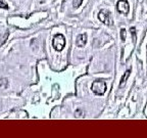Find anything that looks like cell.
<instances>
[{
	"instance_id": "1",
	"label": "cell",
	"mask_w": 147,
	"mask_h": 138,
	"mask_svg": "<svg viewBox=\"0 0 147 138\" xmlns=\"http://www.w3.org/2000/svg\"><path fill=\"white\" fill-rule=\"evenodd\" d=\"M91 90L97 95H103L106 91V83L102 80H96L92 83Z\"/></svg>"
},
{
	"instance_id": "2",
	"label": "cell",
	"mask_w": 147,
	"mask_h": 138,
	"mask_svg": "<svg viewBox=\"0 0 147 138\" xmlns=\"http://www.w3.org/2000/svg\"><path fill=\"white\" fill-rule=\"evenodd\" d=\"M64 45H65V38L62 36L61 34L55 35L54 38L52 40V46L55 50L61 51L63 49Z\"/></svg>"
},
{
	"instance_id": "3",
	"label": "cell",
	"mask_w": 147,
	"mask_h": 138,
	"mask_svg": "<svg viewBox=\"0 0 147 138\" xmlns=\"http://www.w3.org/2000/svg\"><path fill=\"white\" fill-rule=\"evenodd\" d=\"M98 18L100 20V22H102V23L107 26H113V24L110 12L108 10H100L98 14Z\"/></svg>"
},
{
	"instance_id": "4",
	"label": "cell",
	"mask_w": 147,
	"mask_h": 138,
	"mask_svg": "<svg viewBox=\"0 0 147 138\" xmlns=\"http://www.w3.org/2000/svg\"><path fill=\"white\" fill-rule=\"evenodd\" d=\"M117 9L119 14H128L129 10H130V5L127 2L126 0H119L117 4Z\"/></svg>"
},
{
	"instance_id": "5",
	"label": "cell",
	"mask_w": 147,
	"mask_h": 138,
	"mask_svg": "<svg viewBox=\"0 0 147 138\" xmlns=\"http://www.w3.org/2000/svg\"><path fill=\"white\" fill-rule=\"evenodd\" d=\"M87 43V35L86 34H81L77 37L76 44L78 47H84Z\"/></svg>"
},
{
	"instance_id": "6",
	"label": "cell",
	"mask_w": 147,
	"mask_h": 138,
	"mask_svg": "<svg viewBox=\"0 0 147 138\" xmlns=\"http://www.w3.org/2000/svg\"><path fill=\"white\" fill-rule=\"evenodd\" d=\"M130 74H131V71H130V70H128V71H127L126 73H125L124 77H123L122 80H121V84H119V87H123V86L125 85V83H126L127 79H128L129 76H130Z\"/></svg>"
},
{
	"instance_id": "7",
	"label": "cell",
	"mask_w": 147,
	"mask_h": 138,
	"mask_svg": "<svg viewBox=\"0 0 147 138\" xmlns=\"http://www.w3.org/2000/svg\"><path fill=\"white\" fill-rule=\"evenodd\" d=\"M8 36H9V32H8V31H5L4 34H3L2 36L0 37V46L3 45V44H4L5 42H6V40H7V38H8Z\"/></svg>"
},
{
	"instance_id": "8",
	"label": "cell",
	"mask_w": 147,
	"mask_h": 138,
	"mask_svg": "<svg viewBox=\"0 0 147 138\" xmlns=\"http://www.w3.org/2000/svg\"><path fill=\"white\" fill-rule=\"evenodd\" d=\"M82 1L83 0H74V2H73L74 8H78V7H80V5L82 4Z\"/></svg>"
},
{
	"instance_id": "9",
	"label": "cell",
	"mask_w": 147,
	"mask_h": 138,
	"mask_svg": "<svg viewBox=\"0 0 147 138\" xmlns=\"http://www.w3.org/2000/svg\"><path fill=\"white\" fill-rule=\"evenodd\" d=\"M0 8L8 9V4H6L4 1H1V0H0Z\"/></svg>"
},
{
	"instance_id": "10",
	"label": "cell",
	"mask_w": 147,
	"mask_h": 138,
	"mask_svg": "<svg viewBox=\"0 0 147 138\" xmlns=\"http://www.w3.org/2000/svg\"><path fill=\"white\" fill-rule=\"evenodd\" d=\"M121 37H122V40L123 41H125L126 40V30L125 29H122V31H121Z\"/></svg>"
}]
</instances>
